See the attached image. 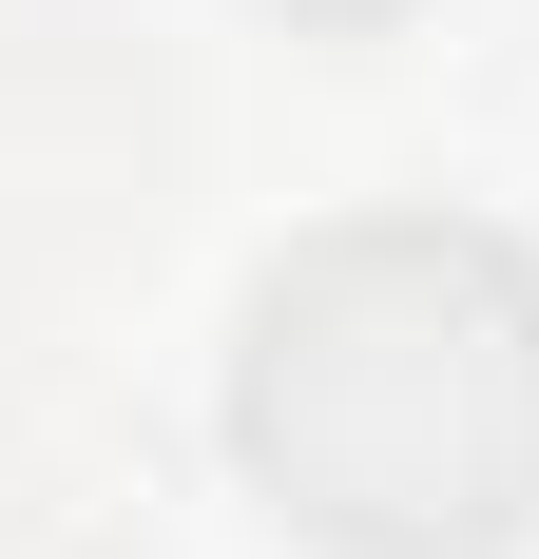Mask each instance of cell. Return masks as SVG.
Wrapping results in <instances>:
<instances>
[{
  "mask_svg": "<svg viewBox=\"0 0 539 559\" xmlns=\"http://www.w3.org/2000/svg\"><path fill=\"white\" fill-rule=\"evenodd\" d=\"M289 20H405V0H289Z\"/></svg>",
  "mask_w": 539,
  "mask_h": 559,
  "instance_id": "2",
  "label": "cell"
},
{
  "mask_svg": "<svg viewBox=\"0 0 539 559\" xmlns=\"http://www.w3.org/2000/svg\"><path fill=\"white\" fill-rule=\"evenodd\" d=\"M231 463L347 559H501L539 521V251L347 213L231 329Z\"/></svg>",
  "mask_w": 539,
  "mask_h": 559,
  "instance_id": "1",
  "label": "cell"
}]
</instances>
